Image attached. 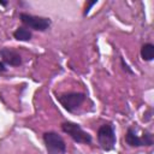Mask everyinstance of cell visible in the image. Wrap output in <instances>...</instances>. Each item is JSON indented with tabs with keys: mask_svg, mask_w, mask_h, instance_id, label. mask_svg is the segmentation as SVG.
I'll return each instance as SVG.
<instances>
[{
	"mask_svg": "<svg viewBox=\"0 0 154 154\" xmlns=\"http://www.w3.org/2000/svg\"><path fill=\"white\" fill-rule=\"evenodd\" d=\"M116 142H117V137H116L114 126L111 123L101 125L97 130V143L101 147V149L109 152L114 148Z\"/></svg>",
	"mask_w": 154,
	"mask_h": 154,
	"instance_id": "cell-1",
	"label": "cell"
},
{
	"mask_svg": "<svg viewBox=\"0 0 154 154\" xmlns=\"http://www.w3.org/2000/svg\"><path fill=\"white\" fill-rule=\"evenodd\" d=\"M43 142L47 149L48 154H65L66 152V144L63 137L54 132V131H47L43 134Z\"/></svg>",
	"mask_w": 154,
	"mask_h": 154,
	"instance_id": "cell-2",
	"label": "cell"
},
{
	"mask_svg": "<svg viewBox=\"0 0 154 154\" xmlns=\"http://www.w3.org/2000/svg\"><path fill=\"white\" fill-rule=\"evenodd\" d=\"M61 130L67 134L73 141H76L77 143H85V144H89L91 143L93 138H91V135H89L87 131H84L81 125L76 124V123H72V122H64L61 124Z\"/></svg>",
	"mask_w": 154,
	"mask_h": 154,
	"instance_id": "cell-3",
	"label": "cell"
},
{
	"mask_svg": "<svg viewBox=\"0 0 154 154\" xmlns=\"http://www.w3.org/2000/svg\"><path fill=\"white\" fill-rule=\"evenodd\" d=\"M19 19L22 20V23L32 29V30H37V31H46L49 26H51V19L47 17H41V16H32L29 13H20L19 14Z\"/></svg>",
	"mask_w": 154,
	"mask_h": 154,
	"instance_id": "cell-4",
	"label": "cell"
},
{
	"mask_svg": "<svg viewBox=\"0 0 154 154\" xmlns=\"http://www.w3.org/2000/svg\"><path fill=\"white\" fill-rule=\"evenodd\" d=\"M57 100L60 102V105L67 111V112H73L75 109H77L83 101L85 100V95L83 93H65L61 95L57 96Z\"/></svg>",
	"mask_w": 154,
	"mask_h": 154,
	"instance_id": "cell-5",
	"label": "cell"
},
{
	"mask_svg": "<svg viewBox=\"0 0 154 154\" xmlns=\"http://www.w3.org/2000/svg\"><path fill=\"white\" fill-rule=\"evenodd\" d=\"M125 142L130 147H142V146H152L153 144V135L144 130L142 136H138L134 128H128L125 134Z\"/></svg>",
	"mask_w": 154,
	"mask_h": 154,
	"instance_id": "cell-6",
	"label": "cell"
},
{
	"mask_svg": "<svg viewBox=\"0 0 154 154\" xmlns=\"http://www.w3.org/2000/svg\"><path fill=\"white\" fill-rule=\"evenodd\" d=\"M0 57L2 58V63L10 66H19L22 65V57L20 54L10 47H4L0 49Z\"/></svg>",
	"mask_w": 154,
	"mask_h": 154,
	"instance_id": "cell-7",
	"label": "cell"
},
{
	"mask_svg": "<svg viewBox=\"0 0 154 154\" xmlns=\"http://www.w3.org/2000/svg\"><path fill=\"white\" fill-rule=\"evenodd\" d=\"M13 37L18 41H29V40H31L32 34L28 28L19 26L13 31Z\"/></svg>",
	"mask_w": 154,
	"mask_h": 154,
	"instance_id": "cell-8",
	"label": "cell"
},
{
	"mask_svg": "<svg viewBox=\"0 0 154 154\" xmlns=\"http://www.w3.org/2000/svg\"><path fill=\"white\" fill-rule=\"evenodd\" d=\"M141 58L144 61H152L154 59V45L144 43L141 48Z\"/></svg>",
	"mask_w": 154,
	"mask_h": 154,
	"instance_id": "cell-9",
	"label": "cell"
},
{
	"mask_svg": "<svg viewBox=\"0 0 154 154\" xmlns=\"http://www.w3.org/2000/svg\"><path fill=\"white\" fill-rule=\"evenodd\" d=\"M120 64H122V67H123V70H124L125 72H128L129 75H134V71L130 69V66L125 63V60H124L123 58H120Z\"/></svg>",
	"mask_w": 154,
	"mask_h": 154,
	"instance_id": "cell-10",
	"label": "cell"
},
{
	"mask_svg": "<svg viewBox=\"0 0 154 154\" xmlns=\"http://www.w3.org/2000/svg\"><path fill=\"white\" fill-rule=\"evenodd\" d=\"M97 2V0H94V1H88L87 4H85V7H84V11H83V16H87L88 14V12L90 11V8H91V6H94L95 4Z\"/></svg>",
	"mask_w": 154,
	"mask_h": 154,
	"instance_id": "cell-11",
	"label": "cell"
},
{
	"mask_svg": "<svg viewBox=\"0 0 154 154\" xmlns=\"http://www.w3.org/2000/svg\"><path fill=\"white\" fill-rule=\"evenodd\" d=\"M5 71H6V66H5V64L2 61H0V73H2Z\"/></svg>",
	"mask_w": 154,
	"mask_h": 154,
	"instance_id": "cell-12",
	"label": "cell"
},
{
	"mask_svg": "<svg viewBox=\"0 0 154 154\" xmlns=\"http://www.w3.org/2000/svg\"><path fill=\"white\" fill-rule=\"evenodd\" d=\"M7 4H8L7 1H1V0H0V5H2V6H7Z\"/></svg>",
	"mask_w": 154,
	"mask_h": 154,
	"instance_id": "cell-13",
	"label": "cell"
}]
</instances>
